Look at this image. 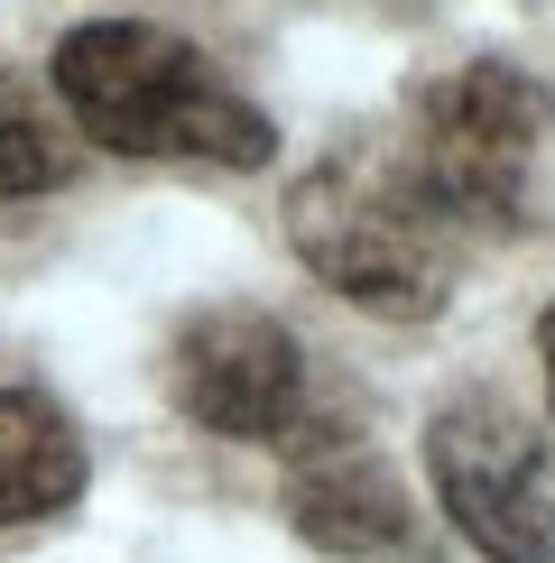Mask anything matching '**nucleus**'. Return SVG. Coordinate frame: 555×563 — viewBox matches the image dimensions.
I'll return each instance as SVG.
<instances>
[{
    "label": "nucleus",
    "mask_w": 555,
    "mask_h": 563,
    "mask_svg": "<svg viewBox=\"0 0 555 563\" xmlns=\"http://www.w3.org/2000/svg\"><path fill=\"white\" fill-rule=\"evenodd\" d=\"M56 92L84 139L111 157H195V167H269L278 130L241 102L204 46L149 19H84L56 37Z\"/></svg>",
    "instance_id": "f257e3e1"
},
{
    "label": "nucleus",
    "mask_w": 555,
    "mask_h": 563,
    "mask_svg": "<svg viewBox=\"0 0 555 563\" xmlns=\"http://www.w3.org/2000/svg\"><path fill=\"white\" fill-rule=\"evenodd\" d=\"M287 241L361 314L426 323L454 287V222L416 195L399 148H342L287 195Z\"/></svg>",
    "instance_id": "f03ea898"
},
{
    "label": "nucleus",
    "mask_w": 555,
    "mask_h": 563,
    "mask_svg": "<svg viewBox=\"0 0 555 563\" xmlns=\"http://www.w3.org/2000/svg\"><path fill=\"white\" fill-rule=\"evenodd\" d=\"M555 102L537 75L481 56L454 65L416 92V121L399 139L416 195L435 203L454 231H527L537 222V176H546Z\"/></svg>",
    "instance_id": "7ed1b4c3"
},
{
    "label": "nucleus",
    "mask_w": 555,
    "mask_h": 563,
    "mask_svg": "<svg viewBox=\"0 0 555 563\" xmlns=\"http://www.w3.org/2000/svg\"><path fill=\"white\" fill-rule=\"evenodd\" d=\"M426 472L454 536L491 563H555V462L509 397L472 388L426 416Z\"/></svg>",
    "instance_id": "20e7f679"
},
{
    "label": "nucleus",
    "mask_w": 555,
    "mask_h": 563,
    "mask_svg": "<svg viewBox=\"0 0 555 563\" xmlns=\"http://www.w3.org/2000/svg\"><path fill=\"white\" fill-rule=\"evenodd\" d=\"M167 388L222 443H296L306 426V351L260 305H204L167 351Z\"/></svg>",
    "instance_id": "39448f33"
},
{
    "label": "nucleus",
    "mask_w": 555,
    "mask_h": 563,
    "mask_svg": "<svg viewBox=\"0 0 555 563\" xmlns=\"http://www.w3.org/2000/svg\"><path fill=\"white\" fill-rule=\"evenodd\" d=\"M287 518L306 545L342 554V563H380L416 545V508L407 481L352 426H296V462H287Z\"/></svg>",
    "instance_id": "423d86ee"
},
{
    "label": "nucleus",
    "mask_w": 555,
    "mask_h": 563,
    "mask_svg": "<svg viewBox=\"0 0 555 563\" xmlns=\"http://www.w3.org/2000/svg\"><path fill=\"white\" fill-rule=\"evenodd\" d=\"M84 499V434L37 388H0V527H37Z\"/></svg>",
    "instance_id": "0eeeda50"
},
{
    "label": "nucleus",
    "mask_w": 555,
    "mask_h": 563,
    "mask_svg": "<svg viewBox=\"0 0 555 563\" xmlns=\"http://www.w3.org/2000/svg\"><path fill=\"white\" fill-rule=\"evenodd\" d=\"M65 176H75V139H65V121L37 102L29 75H10V65H0V203L56 195Z\"/></svg>",
    "instance_id": "6e6552de"
},
{
    "label": "nucleus",
    "mask_w": 555,
    "mask_h": 563,
    "mask_svg": "<svg viewBox=\"0 0 555 563\" xmlns=\"http://www.w3.org/2000/svg\"><path fill=\"white\" fill-rule=\"evenodd\" d=\"M537 361H546V397H555V305L537 314Z\"/></svg>",
    "instance_id": "1a4fd4ad"
}]
</instances>
